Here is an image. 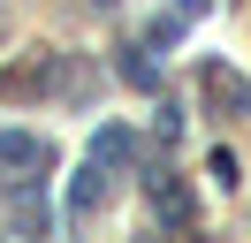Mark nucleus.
<instances>
[{"instance_id":"1","label":"nucleus","mask_w":251,"mask_h":243,"mask_svg":"<svg viewBox=\"0 0 251 243\" xmlns=\"http://www.w3.org/2000/svg\"><path fill=\"white\" fill-rule=\"evenodd\" d=\"M183 8H205V0H183Z\"/></svg>"}]
</instances>
